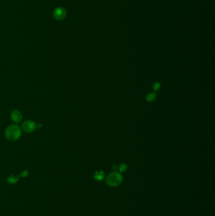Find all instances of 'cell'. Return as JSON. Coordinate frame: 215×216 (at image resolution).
Segmentation results:
<instances>
[{
  "label": "cell",
  "mask_w": 215,
  "mask_h": 216,
  "mask_svg": "<svg viewBox=\"0 0 215 216\" xmlns=\"http://www.w3.org/2000/svg\"><path fill=\"white\" fill-rule=\"evenodd\" d=\"M5 136L7 139L11 141H15L21 136V130L16 125H11L5 131Z\"/></svg>",
  "instance_id": "6da1fadb"
},
{
  "label": "cell",
  "mask_w": 215,
  "mask_h": 216,
  "mask_svg": "<svg viewBox=\"0 0 215 216\" xmlns=\"http://www.w3.org/2000/svg\"><path fill=\"white\" fill-rule=\"evenodd\" d=\"M122 181V176L117 173H113L109 175L107 178V184L110 187H117L121 183Z\"/></svg>",
  "instance_id": "7a4b0ae2"
},
{
  "label": "cell",
  "mask_w": 215,
  "mask_h": 216,
  "mask_svg": "<svg viewBox=\"0 0 215 216\" xmlns=\"http://www.w3.org/2000/svg\"><path fill=\"white\" fill-rule=\"evenodd\" d=\"M22 128L23 130L27 132V133H32L36 128V124L34 121L28 120L25 121L22 125Z\"/></svg>",
  "instance_id": "3957f363"
},
{
  "label": "cell",
  "mask_w": 215,
  "mask_h": 216,
  "mask_svg": "<svg viewBox=\"0 0 215 216\" xmlns=\"http://www.w3.org/2000/svg\"><path fill=\"white\" fill-rule=\"evenodd\" d=\"M54 17L55 18L56 20H63L64 18L66 16V11L64 8L62 7H58L56 8L54 11Z\"/></svg>",
  "instance_id": "277c9868"
},
{
  "label": "cell",
  "mask_w": 215,
  "mask_h": 216,
  "mask_svg": "<svg viewBox=\"0 0 215 216\" xmlns=\"http://www.w3.org/2000/svg\"><path fill=\"white\" fill-rule=\"evenodd\" d=\"M11 118L12 119L13 121L15 123H19L20 122L21 120H22V114L18 110H14L13 111H12L11 115Z\"/></svg>",
  "instance_id": "5b68a950"
},
{
  "label": "cell",
  "mask_w": 215,
  "mask_h": 216,
  "mask_svg": "<svg viewBox=\"0 0 215 216\" xmlns=\"http://www.w3.org/2000/svg\"><path fill=\"white\" fill-rule=\"evenodd\" d=\"M155 97H156V94L155 93H151L146 96V100L148 102H151L155 100Z\"/></svg>",
  "instance_id": "8992f818"
},
{
  "label": "cell",
  "mask_w": 215,
  "mask_h": 216,
  "mask_svg": "<svg viewBox=\"0 0 215 216\" xmlns=\"http://www.w3.org/2000/svg\"><path fill=\"white\" fill-rule=\"evenodd\" d=\"M18 180H19V176H18L17 178H15L13 176H11L8 179V182L10 183L13 184L17 183L18 181Z\"/></svg>",
  "instance_id": "52a82bcc"
},
{
  "label": "cell",
  "mask_w": 215,
  "mask_h": 216,
  "mask_svg": "<svg viewBox=\"0 0 215 216\" xmlns=\"http://www.w3.org/2000/svg\"><path fill=\"white\" fill-rule=\"evenodd\" d=\"M95 179H98V180L102 179L103 178H104V173H103V172L100 171V172H97V173H95Z\"/></svg>",
  "instance_id": "ba28073f"
},
{
  "label": "cell",
  "mask_w": 215,
  "mask_h": 216,
  "mask_svg": "<svg viewBox=\"0 0 215 216\" xmlns=\"http://www.w3.org/2000/svg\"><path fill=\"white\" fill-rule=\"evenodd\" d=\"M160 87V84L158 82H156L153 85V90L155 91H157Z\"/></svg>",
  "instance_id": "9c48e42d"
},
{
  "label": "cell",
  "mask_w": 215,
  "mask_h": 216,
  "mask_svg": "<svg viewBox=\"0 0 215 216\" xmlns=\"http://www.w3.org/2000/svg\"><path fill=\"white\" fill-rule=\"evenodd\" d=\"M126 169H127V166H126V164H122L121 166H120V167H119V169H120L121 172L125 171Z\"/></svg>",
  "instance_id": "30bf717a"
},
{
  "label": "cell",
  "mask_w": 215,
  "mask_h": 216,
  "mask_svg": "<svg viewBox=\"0 0 215 216\" xmlns=\"http://www.w3.org/2000/svg\"><path fill=\"white\" fill-rule=\"evenodd\" d=\"M28 174L29 173L27 171H23L22 174H21V176H22V177H25L28 175Z\"/></svg>",
  "instance_id": "8fae6325"
}]
</instances>
